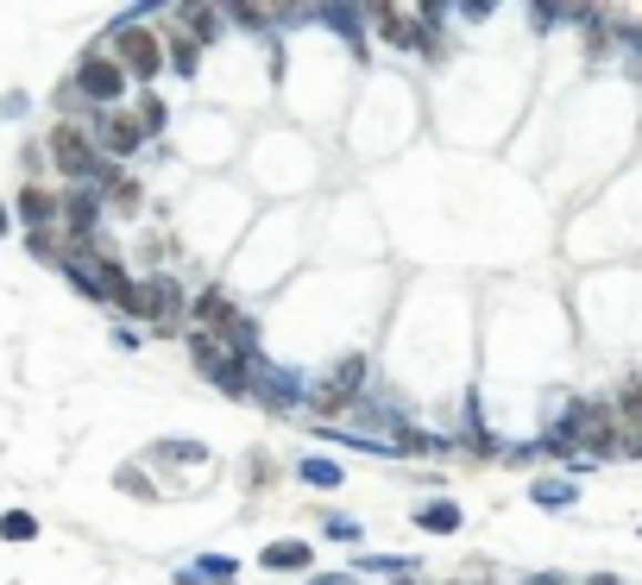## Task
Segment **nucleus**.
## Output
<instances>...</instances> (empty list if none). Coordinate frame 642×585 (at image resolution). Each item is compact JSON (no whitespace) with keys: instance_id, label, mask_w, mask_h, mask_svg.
Listing matches in <instances>:
<instances>
[{"instance_id":"nucleus-12","label":"nucleus","mask_w":642,"mask_h":585,"mask_svg":"<svg viewBox=\"0 0 642 585\" xmlns=\"http://www.w3.org/2000/svg\"><path fill=\"white\" fill-rule=\"evenodd\" d=\"M258 566H265V573H309L315 547L309 542H272L265 554H258Z\"/></svg>"},{"instance_id":"nucleus-7","label":"nucleus","mask_w":642,"mask_h":585,"mask_svg":"<svg viewBox=\"0 0 642 585\" xmlns=\"http://www.w3.org/2000/svg\"><path fill=\"white\" fill-rule=\"evenodd\" d=\"M89 138H95V152L108 157V164L145 152V133H139V120L120 114V107H101V114H95V133H89Z\"/></svg>"},{"instance_id":"nucleus-17","label":"nucleus","mask_w":642,"mask_h":585,"mask_svg":"<svg viewBox=\"0 0 642 585\" xmlns=\"http://www.w3.org/2000/svg\"><path fill=\"white\" fill-rule=\"evenodd\" d=\"M152 460H164V466H202V460H208V448H202V441H183V434H176V441H157Z\"/></svg>"},{"instance_id":"nucleus-16","label":"nucleus","mask_w":642,"mask_h":585,"mask_svg":"<svg viewBox=\"0 0 642 585\" xmlns=\"http://www.w3.org/2000/svg\"><path fill=\"white\" fill-rule=\"evenodd\" d=\"M296 479H303V485H315V491H340V479H347V472L334 466V460H322V453H309V460H296Z\"/></svg>"},{"instance_id":"nucleus-19","label":"nucleus","mask_w":642,"mask_h":585,"mask_svg":"<svg viewBox=\"0 0 642 585\" xmlns=\"http://www.w3.org/2000/svg\"><path fill=\"white\" fill-rule=\"evenodd\" d=\"M133 120H139V133H145V138H157L164 126H171V107H164L152 89H145V95H139V107H133Z\"/></svg>"},{"instance_id":"nucleus-26","label":"nucleus","mask_w":642,"mask_h":585,"mask_svg":"<svg viewBox=\"0 0 642 585\" xmlns=\"http://www.w3.org/2000/svg\"><path fill=\"white\" fill-rule=\"evenodd\" d=\"M322 528H328V542H353V547L366 542V528L353 523V516H328V523H322Z\"/></svg>"},{"instance_id":"nucleus-18","label":"nucleus","mask_w":642,"mask_h":585,"mask_svg":"<svg viewBox=\"0 0 642 585\" xmlns=\"http://www.w3.org/2000/svg\"><path fill=\"white\" fill-rule=\"evenodd\" d=\"M176 20H183V39L208 44V39H214V25H221V13H214V7H176Z\"/></svg>"},{"instance_id":"nucleus-27","label":"nucleus","mask_w":642,"mask_h":585,"mask_svg":"<svg viewBox=\"0 0 642 585\" xmlns=\"http://www.w3.org/2000/svg\"><path fill=\"white\" fill-rule=\"evenodd\" d=\"M227 13H234L246 32H265V25H272V13H265V7H227Z\"/></svg>"},{"instance_id":"nucleus-2","label":"nucleus","mask_w":642,"mask_h":585,"mask_svg":"<svg viewBox=\"0 0 642 585\" xmlns=\"http://www.w3.org/2000/svg\"><path fill=\"white\" fill-rule=\"evenodd\" d=\"M44 145H51V164L70 176V189H82V183L95 189L101 176H108V157L95 152V138L82 133V126H51V138H44Z\"/></svg>"},{"instance_id":"nucleus-31","label":"nucleus","mask_w":642,"mask_h":585,"mask_svg":"<svg viewBox=\"0 0 642 585\" xmlns=\"http://www.w3.org/2000/svg\"><path fill=\"white\" fill-rule=\"evenodd\" d=\"M309 585H359V573H322V579H309Z\"/></svg>"},{"instance_id":"nucleus-22","label":"nucleus","mask_w":642,"mask_h":585,"mask_svg":"<svg viewBox=\"0 0 642 585\" xmlns=\"http://www.w3.org/2000/svg\"><path fill=\"white\" fill-rule=\"evenodd\" d=\"M63 246H70V239H63L58 227H51V234H26V253L39 258V265H63Z\"/></svg>"},{"instance_id":"nucleus-4","label":"nucleus","mask_w":642,"mask_h":585,"mask_svg":"<svg viewBox=\"0 0 642 585\" xmlns=\"http://www.w3.org/2000/svg\"><path fill=\"white\" fill-rule=\"evenodd\" d=\"M77 95L89 101V107H120V95H126V70H120L114 58H108V51H82V63H77Z\"/></svg>"},{"instance_id":"nucleus-11","label":"nucleus","mask_w":642,"mask_h":585,"mask_svg":"<svg viewBox=\"0 0 642 585\" xmlns=\"http://www.w3.org/2000/svg\"><path fill=\"white\" fill-rule=\"evenodd\" d=\"M13 215H20L26 227H32V234H51V227H58V195L39 189V183H26L20 202H13Z\"/></svg>"},{"instance_id":"nucleus-9","label":"nucleus","mask_w":642,"mask_h":585,"mask_svg":"<svg viewBox=\"0 0 642 585\" xmlns=\"http://www.w3.org/2000/svg\"><path fill=\"white\" fill-rule=\"evenodd\" d=\"M95 220H101V189H63L58 195V227L70 239H95Z\"/></svg>"},{"instance_id":"nucleus-32","label":"nucleus","mask_w":642,"mask_h":585,"mask_svg":"<svg viewBox=\"0 0 642 585\" xmlns=\"http://www.w3.org/2000/svg\"><path fill=\"white\" fill-rule=\"evenodd\" d=\"M585 585H623V579H618V573H592Z\"/></svg>"},{"instance_id":"nucleus-15","label":"nucleus","mask_w":642,"mask_h":585,"mask_svg":"<svg viewBox=\"0 0 642 585\" xmlns=\"http://www.w3.org/2000/svg\"><path fill=\"white\" fill-rule=\"evenodd\" d=\"M573 497H580L573 479H536V485H529V504L536 510H573Z\"/></svg>"},{"instance_id":"nucleus-10","label":"nucleus","mask_w":642,"mask_h":585,"mask_svg":"<svg viewBox=\"0 0 642 585\" xmlns=\"http://www.w3.org/2000/svg\"><path fill=\"white\" fill-rule=\"evenodd\" d=\"M190 315H195V328H202V333H221V328L240 315V302L221 290V284H208L202 296H190Z\"/></svg>"},{"instance_id":"nucleus-23","label":"nucleus","mask_w":642,"mask_h":585,"mask_svg":"<svg viewBox=\"0 0 642 585\" xmlns=\"http://www.w3.org/2000/svg\"><path fill=\"white\" fill-rule=\"evenodd\" d=\"M359 573H390V579H409V573H416V561H409V554H366V561H359Z\"/></svg>"},{"instance_id":"nucleus-1","label":"nucleus","mask_w":642,"mask_h":585,"mask_svg":"<svg viewBox=\"0 0 642 585\" xmlns=\"http://www.w3.org/2000/svg\"><path fill=\"white\" fill-rule=\"evenodd\" d=\"M183 302H190V296L176 290L164 271H145V277H133V290H126V302H120V309L133 315V321H152V328L164 333V328H176V321H183Z\"/></svg>"},{"instance_id":"nucleus-21","label":"nucleus","mask_w":642,"mask_h":585,"mask_svg":"<svg viewBox=\"0 0 642 585\" xmlns=\"http://www.w3.org/2000/svg\"><path fill=\"white\" fill-rule=\"evenodd\" d=\"M190 573H195V585H202V579H208V585H227V579H240V561H227V554H202Z\"/></svg>"},{"instance_id":"nucleus-28","label":"nucleus","mask_w":642,"mask_h":585,"mask_svg":"<svg viewBox=\"0 0 642 585\" xmlns=\"http://www.w3.org/2000/svg\"><path fill=\"white\" fill-rule=\"evenodd\" d=\"M618 460H642V429H618Z\"/></svg>"},{"instance_id":"nucleus-3","label":"nucleus","mask_w":642,"mask_h":585,"mask_svg":"<svg viewBox=\"0 0 642 585\" xmlns=\"http://www.w3.org/2000/svg\"><path fill=\"white\" fill-rule=\"evenodd\" d=\"M359 390H366V352H340V359L328 366V378H322L303 403H309L315 415H334V410H353Z\"/></svg>"},{"instance_id":"nucleus-24","label":"nucleus","mask_w":642,"mask_h":585,"mask_svg":"<svg viewBox=\"0 0 642 585\" xmlns=\"http://www.w3.org/2000/svg\"><path fill=\"white\" fill-rule=\"evenodd\" d=\"M0 535H7V542H32V535H39V516H26V510H7V516H0Z\"/></svg>"},{"instance_id":"nucleus-5","label":"nucleus","mask_w":642,"mask_h":585,"mask_svg":"<svg viewBox=\"0 0 642 585\" xmlns=\"http://www.w3.org/2000/svg\"><path fill=\"white\" fill-rule=\"evenodd\" d=\"M108 58L126 70V82H145V89H152L157 70H164V51H157V39H152V32H139V25H120L114 44H108Z\"/></svg>"},{"instance_id":"nucleus-8","label":"nucleus","mask_w":642,"mask_h":585,"mask_svg":"<svg viewBox=\"0 0 642 585\" xmlns=\"http://www.w3.org/2000/svg\"><path fill=\"white\" fill-rule=\"evenodd\" d=\"M253 397L265 403V410H303V378L284 366H272L265 352L253 359Z\"/></svg>"},{"instance_id":"nucleus-30","label":"nucleus","mask_w":642,"mask_h":585,"mask_svg":"<svg viewBox=\"0 0 642 585\" xmlns=\"http://www.w3.org/2000/svg\"><path fill=\"white\" fill-rule=\"evenodd\" d=\"M517 585H573L567 573H529V579H517Z\"/></svg>"},{"instance_id":"nucleus-6","label":"nucleus","mask_w":642,"mask_h":585,"mask_svg":"<svg viewBox=\"0 0 642 585\" xmlns=\"http://www.w3.org/2000/svg\"><path fill=\"white\" fill-rule=\"evenodd\" d=\"M371 20H378V32H385V44H397V51H416V58H441V32H428L416 13H404V7H371Z\"/></svg>"},{"instance_id":"nucleus-25","label":"nucleus","mask_w":642,"mask_h":585,"mask_svg":"<svg viewBox=\"0 0 642 585\" xmlns=\"http://www.w3.org/2000/svg\"><path fill=\"white\" fill-rule=\"evenodd\" d=\"M618 44H623V70H630V76H642V25H623Z\"/></svg>"},{"instance_id":"nucleus-34","label":"nucleus","mask_w":642,"mask_h":585,"mask_svg":"<svg viewBox=\"0 0 642 585\" xmlns=\"http://www.w3.org/2000/svg\"><path fill=\"white\" fill-rule=\"evenodd\" d=\"M397 585H409V579H397Z\"/></svg>"},{"instance_id":"nucleus-14","label":"nucleus","mask_w":642,"mask_h":585,"mask_svg":"<svg viewBox=\"0 0 642 585\" xmlns=\"http://www.w3.org/2000/svg\"><path fill=\"white\" fill-rule=\"evenodd\" d=\"M416 528H422V535H454V528H460V504H454V497L422 504V510H416Z\"/></svg>"},{"instance_id":"nucleus-33","label":"nucleus","mask_w":642,"mask_h":585,"mask_svg":"<svg viewBox=\"0 0 642 585\" xmlns=\"http://www.w3.org/2000/svg\"><path fill=\"white\" fill-rule=\"evenodd\" d=\"M7 227H13V208H0V234H7Z\"/></svg>"},{"instance_id":"nucleus-20","label":"nucleus","mask_w":642,"mask_h":585,"mask_svg":"<svg viewBox=\"0 0 642 585\" xmlns=\"http://www.w3.org/2000/svg\"><path fill=\"white\" fill-rule=\"evenodd\" d=\"M171 44V51H164V63H171L176 76H195V70H202V44L195 39H183V32H176V39H164Z\"/></svg>"},{"instance_id":"nucleus-29","label":"nucleus","mask_w":642,"mask_h":585,"mask_svg":"<svg viewBox=\"0 0 642 585\" xmlns=\"http://www.w3.org/2000/svg\"><path fill=\"white\" fill-rule=\"evenodd\" d=\"M26 107H32V95H7V101H0V114H7V120H20Z\"/></svg>"},{"instance_id":"nucleus-13","label":"nucleus","mask_w":642,"mask_h":585,"mask_svg":"<svg viewBox=\"0 0 642 585\" xmlns=\"http://www.w3.org/2000/svg\"><path fill=\"white\" fill-rule=\"evenodd\" d=\"M309 20L334 25V32H340V39L353 44V58H366V20H359V13H353V7H315Z\"/></svg>"}]
</instances>
